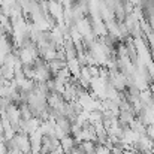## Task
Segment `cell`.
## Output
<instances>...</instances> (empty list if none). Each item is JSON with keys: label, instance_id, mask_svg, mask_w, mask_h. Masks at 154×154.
<instances>
[{"label": "cell", "instance_id": "2", "mask_svg": "<svg viewBox=\"0 0 154 154\" xmlns=\"http://www.w3.org/2000/svg\"><path fill=\"white\" fill-rule=\"evenodd\" d=\"M48 154H64V151H63V150H61V147L58 145L57 148H54V150H52V151H50Z\"/></svg>", "mask_w": 154, "mask_h": 154}, {"label": "cell", "instance_id": "1", "mask_svg": "<svg viewBox=\"0 0 154 154\" xmlns=\"http://www.w3.org/2000/svg\"><path fill=\"white\" fill-rule=\"evenodd\" d=\"M60 147L64 151V154H69L76 147V141H75V138L72 135H66V136H63L60 139Z\"/></svg>", "mask_w": 154, "mask_h": 154}]
</instances>
